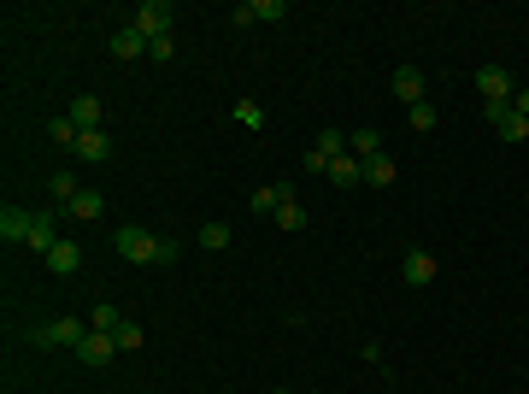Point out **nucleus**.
<instances>
[{
	"label": "nucleus",
	"mask_w": 529,
	"mask_h": 394,
	"mask_svg": "<svg viewBox=\"0 0 529 394\" xmlns=\"http://www.w3.org/2000/svg\"><path fill=\"white\" fill-rule=\"evenodd\" d=\"M112 341H118V353H136L141 348V324H130V318H124V324L112 330Z\"/></svg>",
	"instance_id": "cd10ccee"
},
{
	"label": "nucleus",
	"mask_w": 529,
	"mask_h": 394,
	"mask_svg": "<svg viewBox=\"0 0 529 394\" xmlns=\"http://www.w3.org/2000/svg\"><path fill=\"white\" fill-rule=\"evenodd\" d=\"M330 183H335V189H359V183H365V159H353V154L330 159Z\"/></svg>",
	"instance_id": "2eb2a0df"
},
{
	"label": "nucleus",
	"mask_w": 529,
	"mask_h": 394,
	"mask_svg": "<svg viewBox=\"0 0 529 394\" xmlns=\"http://www.w3.org/2000/svg\"><path fill=\"white\" fill-rule=\"evenodd\" d=\"M171 24H177V6H171V0H141L136 6V29L147 36V42L171 36Z\"/></svg>",
	"instance_id": "7ed1b4c3"
},
{
	"label": "nucleus",
	"mask_w": 529,
	"mask_h": 394,
	"mask_svg": "<svg viewBox=\"0 0 529 394\" xmlns=\"http://www.w3.org/2000/svg\"><path fill=\"white\" fill-rule=\"evenodd\" d=\"M394 177H400V165H394L389 154H371V159H365V183H371V189H394Z\"/></svg>",
	"instance_id": "f3484780"
},
{
	"label": "nucleus",
	"mask_w": 529,
	"mask_h": 394,
	"mask_svg": "<svg viewBox=\"0 0 529 394\" xmlns=\"http://www.w3.org/2000/svg\"><path fill=\"white\" fill-rule=\"evenodd\" d=\"M100 118H106L100 95H77V100H71V124H77V130H100Z\"/></svg>",
	"instance_id": "4468645a"
},
{
	"label": "nucleus",
	"mask_w": 529,
	"mask_h": 394,
	"mask_svg": "<svg viewBox=\"0 0 529 394\" xmlns=\"http://www.w3.org/2000/svg\"><path fill=\"white\" fill-rule=\"evenodd\" d=\"M300 171H323V177H330V159H323V154H318V147H312V154H306V159H300Z\"/></svg>",
	"instance_id": "7c9ffc66"
},
{
	"label": "nucleus",
	"mask_w": 529,
	"mask_h": 394,
	"mask_svg": "<svg viewBox=\"0 0 529 394\" xmlns=\"http://www.w3.org/2000/svg\"><path fill=\"white\" fill-rule=\"evenodd\" d=\"M200 247H206V254H223V247H230V224H200Z\"/></svg>",
	"instance_id": "b1692460"
},
{
	"label": "nucleus",
	"mask_w": 529,
	"mask_h": 394,
	"mask_svg": "<svg viewBox=\"0 0 529 394\" xmlns=\"http://www.w3.org/2000/svg\"><path fill=\"white\" fill-rule=\"evenodd\" d=\"M476 88H483V106H512V95H517L512 77H506L500 65H483V71H476Z\"/></svg>",
	"instance_id": "423d86ee"
},
{
	"label": "nucleus",
	"mask_w": 529,
	"mask_h": 394,
	"mask_svg": "<svg viewBox=\"0 0 529 394\" xmlns=\"http://www.w3.org/2000/svg\"><path fill=\"white\" fill-rule=\"evenodd\" d=\"M47 271H54V277H77V271H83V247H77V241H59L54 254H47Z\"/></svg>",
	"instance_id": "ddd939ff"
},
{
	"label": "nucleus",
	"mask_w": 529,
	"mask_h": 394,
	"mask_svg": "<svg viewBox=\"0 0 529 394\" xmlns=\"http://www.w3.org/2000/svg\"><path fill=\"white\" fill-rule=\"evenodd\" d=\"M277 206H282V200H277V183H271V189H253V195H248V212H271V218H277Z\"/></svg>",
	"instance_id": "bb28decb"
},
{
	"label": "nucleus",
	"mask_w": 529,
	"mask_h": 394,
	"mask_svg": "<svg viewBox=\"0 0 529 394\" xmlns=\"http://www.w3.org/2000/svg\"><path fill=\"white\" fill-rule=\"evenodd\" d=\"M271 394H294V389H271Z\"/></svg>",
	"instance_id": "473e14b6"
},
{
	"label": "nucleus",
	"mask_w": 529,
	"mask_h": 394,
	"mask_svg": "<svg viewBox=\"0 0 529 394\" xmlns=\"http://www.w3.org/2000/svg\"><path fill=\"white\" fill-rule=\"evenodd\" d=\"M112 254L130 259V265H177L182 247L171 236H147L141 224H118L112 230Z\"/></svg>",
	"instance_id": "f257e3e1"
},
{
	"label": "nucleus",
	"mask_w": 529,
	"mask_h": 394,
	"mask_svg": "<svg viewBox=\"0 0 529 394\" xmlns=\"http://www.w3.org/2000/svg\"><path fill=\"white\" fill-rule=\"evenodd\" d=\"M47 136H54V141H59V147H77V136H83V130L71 124V113H59V118H54V124H47Z\"/></svg>",
	"instance_id": "393cba45"
},
{
	"label": "nucleus",
	"mask_w": 529,
	"mask_h": 394,
	"mask_svg": "<svg viewBox=\"0 0 529 394\" xmlns=\"http://www.w3.org/2000/svg\"><path fill=\"white\" fill-rule=\"evenodd\" d=\"M406 124L418 130V136H424V130H435V106H430V100H418V106H406Z\"/></svg>",
	"instance_id": "a878e982"
},
{
	"label": "nucleus",
	"mask_w": 529,
	"mask_h": 394,
	"mask_svg": "<svg viewBox=\"0 0 529 394\" xmlns=\"http://www.w3.org/2000/svg\"><path fill=\"white\" fill-rule=\"evenodd\" d=\"M59 212H65V206H42L36 218H29V247H36L42 259L59 247Z\"/></svg>",
	"instance_id": "20e7f679"
},
{
	"label": "nucleus",
	"mask_w": 529,
	"mask_h": 394,
	"mask_svg": "<svg viewBox=\"0 0 529 394\" xmlns=\"http://www.w3.org/2000/svg\"><path fill=\"white\" fill-rule=\"evenodd\" d=\"M112 59H141V54H147V36H141V29L136 24H124V29H112Z\"/></svg>",
	"instance_id": "f8f14e48"
},
{
	"label": "nucleus",
	"mask_w": 529,
	"mask_h": 394,
	"mask_svg": "<svg viewBox=\"0 0 529 394\" xmlns=\"http://www.w3.org/2000/svg\"><path fill=\"white\" fill-rule=\"evenodd\" d=\"M230 118H236V124L248 130V136H253V130H264V106H259V100H248V95H241L236 106H230Z\"/></svg>",
	"instance_id": "aec40b11"
},
{
	"label": "nucleus",
	"mask_w": 529,
	"mask_h": 394,
	"mask_svg": "<svg viewBox=\"0 0 529 394\" xmlns=\"http://www.w3.org/2000/svg\"><path fill=\"white\" fill-rule=\"evenodd\" d=\"M394 95H400L406 106H418V100H424V71L418 65H400V71H394Z\"/></svg>",
	"instance_id": "dca6fc26"
},
{
	"label": "nucleus",
	"mask_w": 529,
	"mask_h": 394,
	"mask_svg": "<svg viewBox=\"0 0 529 394\" xmlns=\"http://www.w3.org/2000/svg\"><path fill=\"white\" fill-rule=\"evenodd\" d=\"M512 113H524V118H529V88H517V95H512Z\"/></svg>",
	"instance_id": "2f4dec72"
},
{
	"label": "nucleus",
	"mask_w": 529,
	"mask_h": 394,
	"mask_svg": "<svg viewBox=\"0 0 529 394\" xmlns=\"http://www.w3.org/2000/svg\"><path fill=\"white\" fill-rule=\"evenodd\" d=\"M29 218H36V212L6 206L0 212V241H6V247H29Z\"/></svg>",
	"instance_id": "9d476101"
},
{
	"label": "nucleus",
	"mask_w": 529,
	"mask_h": 394,
	"mask_svg": "<svg viewBox=\"0 0 529 394\" xmlns=\"http://www.w3.org/2000/svg\"><path fill=\"white\" fill-rule=\"evenodd\" d=\"M88 336V318H47V324H29V348H77Z\"/></svg>",
	"instance_id": "f03ea898"
},
{
	"label": "nucleus",
	"mask_w": 529,
	"mask_h": 394,
	"mask_svg": "<svg viewBox=\"0 0 529 394\" xmlns=\"http://www.w3.org/2000/svg\"><path fill=\"white\" fill-rule=\"evenodd\" d=\"M71 218H100V212H106V200H100V189H83V195H77V200H71Z\"/></svg>",
	"instance_id": "5701e85b"
},
{
	"label": "nucleus",
	"mask_w": 529,
	"mask_h": 394,
	"mask_svg": "<svg viewBox=\"0 0 529 394\" xmlns=\"http://www.w3.org/2000/svg\"><path fill=\"white\" fill-rule=\"evenodd\" d=\"M71 154H77V159H88V165H106V159H112V136H106V130H83Z\"/></svg>",
	"instance_id": "9b49d317"
},
{
	"label": "nucleus",
	"mask_w": 529,
	"mask_h": 394,
	"mask_svg": "<svg viewBox=\"0 0 529 394\" xmlns=\"http://www.w3.org/2000/svg\"><path fill=\"white\" fill-rule=\"evenodd\" d=\"M277 224L289 230V236H300V230H306V206H300V195H294V183H277Z\"/></svg>",
	"instance_id": "6e6552de"
},
{
	"label": "nucleus",
	"mask_w": 529,
	"mask_h": 394,
	"mask_svg": "<svg viewBox=\"0 0 529 394\" xmlns=\"http://www.w3.org/2000/svg\"><path fill=\"white\" fill-rule=\"evenodd\" d=\"M47 189H54V200H59V206H71V200L83 195V183H77V171H65V165H59L54 177H47Z\"/></svg>",
	"instance_id": "a211bd4d"
},
{
	"label": "nucleus",
	"mask_w": 529,
	"mask_h": 394,
	"mask_svg": "<svg viewBox=\"0 0 529 394\" xmlns=\"http://www.w3.org/2000/svg\"><path fill=\"white\" fill-rule=\"evenodd\" d=\"M400 277L412 282V289H430V282H435V254H424V247H406Z\"/></svg>",
	"instance_id": "1a4fd4ad"
},
{
	"label": "nucleus",
	"mask_w": 529,
	"mask_h": 394,
	"mask_svg": "<svg viewBox=\"0 0 529 394\" xmlns=\"http://www.w3.org/2000/svg\"><path fill=\"white\" fill-rule=\"evenodd\" d=\"M312 147H318L323 159H341V154H348V136H341V130H335V124H323V130H318V141H312Z\"/></svg>",
	"instance_id": "4be33fe9"
},
{
	"label": "nucleus",
	"mask_w": 529,
	"mask_h": 394,
	"mask_svg": "<svg viewBox=\"0 0 529 394\" xmlns=\"http://www.w3.org/2000/svg\"><path fill=\"white\" fill-rule=\"evenodd\" d=\"M147 59H154V65H171V59H177V42H171V36H159V42H147Z\"/></svg>",
	"instance_id": "c756f323"
},
{
	"label": "nucleus",
	"mask_w": 529,
	"mask_h": 394,
	"mask_svg": "<svg viewBox=\"0 0 529 394\" xmlns=\"http://www.w3.org/2000/svg\"><path fill=\"white\" fill-rule=\"evenodd\" d=\"M348 154H353V159H371V154H382V136H376L371 124H359V130L348 136Z\"/></svg>",
	"instance_id": "6ab92c4d"
},
{
	"label": "nucleus",
	"mask_w": 529,
	"mask_h": 394,
	"mask_svg": "<svg viewBox=\"0 0 529 394\" xmlns=\"http://www.w3.org/2000/svg\"><path fill=\"white\" fill-rule=\"evenodd\" d=\"M282 13H289L282 0H253V24H277Z\"/></svg>",
	"instance_id": "c85d7f7f"
},
{
	"label": "nucleus",
	"mask_w": 529,
	"mask_h": 394,
	"mask_svg": "<svg viewBox=\"0 0 529 394\" xmlns=\"http://www.w3.org/2000/svg\"><path fill=\"white\" fill-rule=\"evenodd\" d=\"M483 118L500 130V141H529V118L512 113V106H483Z\"/></svg>",
	"instance_id": "0eeeda50"
},
{
	"label": "nucleus",
	"mask_w": 529,
	"mask_h": 394,
	"mask_svg": "<svg viewBox=\"0 0 529 394\" xmlns=\"http://www.w3.org/2000/svg\"><path fill=\"white\" fill-rule=\"evenodd\" d=\"M71 353H77V359H83L88 371H106L112 359H118V341H112V336H100V330H88V336L77 341V348H71Z\"/></svg>",
	"instance_id": "39448f33"
},
{
	"label": "nucleus",
	"mask_w": 529,
	"mask_h": 394,
	"mask_svg": "<svg viewBox=\"0 0 529 394\" xmlns=\"http://www.w3.org/2000/svg\"><path fill=\"white\" fill-rule=\"evenodd\" d=\"M118 324H124V312L112 306V300H100V306H88V330H100V336H112Z\"/></svg>",
	"instance_id": "412c9836"
}]
</instances>
